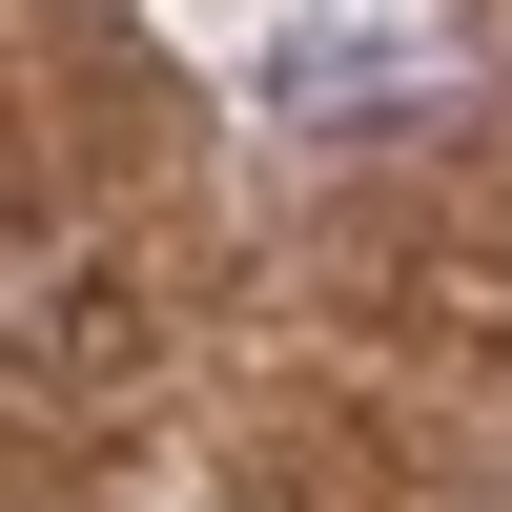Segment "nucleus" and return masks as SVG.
<instances>
[]
</instances>
